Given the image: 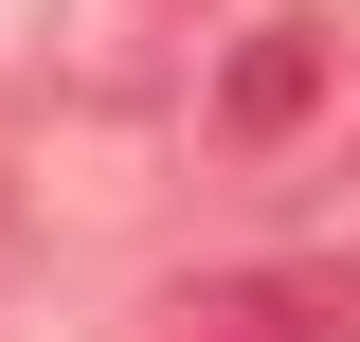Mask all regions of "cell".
Masks as SVG:
<instances>
[{"mask_svg":"<svg viewBox=\"0 0 360 342\" xmlns=\"http://www.w3.org/2000/svg\"><path fill=\"white\" fill-rule=\"evenodd\" d=\"M162 342H360V270H198Z\"/></svg>","mask_w":360,"mask_h":342,"instance_id":"1","label":"cell"},{"mask_svg":"<svg viewBox=\"0 0 360 342\" xmlns=\"http://www.w3.org/2000/svg\"><path fill=\"white\" fill-rule=\"evenodd\" d=\"M324 72H342V37H324V18H252V54L217 72V127H234V144H288V127L324 108Z\"/></svg>","mask_w":360,"mask_h":342,"instance_id":"2","label":"cell"},{"mask_svg":"<svg viewBox=\"0 0 360 342\" xmlns=\"http://www.w3.org/2000/svg\"><path fill=\"white\" fill-rule=\"evenodd\" d=\"M198 18H217V0H72V54H90V72H144V54L198 37Z\"/></svg>","mask_w":360,"mask_h":342,"instance_id":"3","label":"cell"}]
</instances>
